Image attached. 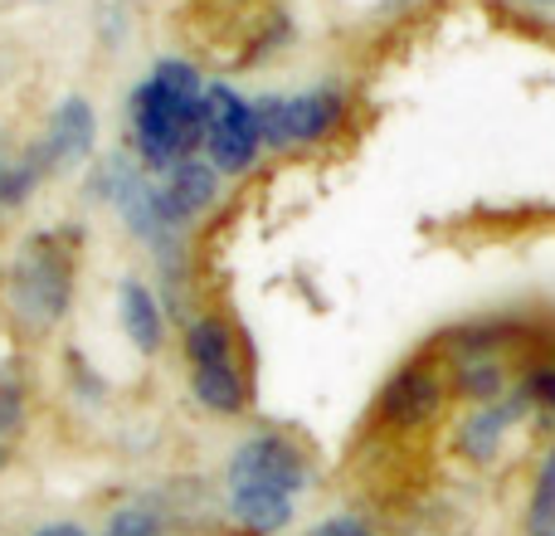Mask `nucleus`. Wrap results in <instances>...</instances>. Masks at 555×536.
<instances>
[{"mask_svg": "<svg viewBox=\"0 0 555 536\" xmlns=\"http://www.w3.org/2000/svg\"><path fill=\"white\" fill-rule=\"evenodd\" d=\"M127 137L142 171L166 176L205 146V78L185 59H162L127 98Z\"/></svg>", "mask_w": 555, "mask_h": 536, "instance_id": "nucleus-1", "label": "nucleus"}, {"mask_svg": "<svg viewBox=\"0 0 555 536\" xmlns=\"http://www.w3.org/2000/svg\"><path fill=\"white\" fill-rule=\"evenodd\" d=\"M5 303L29 332L64 322L68 303H74V254L64 250L54 230L29 234L15 250V259L5 264Z\"/></svg>", "mask_w": 555, "mask_h": 536, "instance_id": "nucleus-2", "label": "nucleus"}, {"mask_svg": "<svg viewBox=\"0 0 555 536\" xmlns=\"http://www.w3.org/2000/svg\"><path fill=\"white\" fill-rule=\"evenodd\" d=\"M254 113H259L263 146L297 152V146H312L341 127L346 93L332 84L307 88V93H269V98H254Z\"/></svg>", "mask_w": 555, "mask_h": 536, "instance_id": "nucleus-3", "label": "nucleus"}, {"mask_svg": "<svg viewBox=\"0 0 555 536\" xmlns=\"http://www.w3.org/2000/svg\"><path fill=\"white\" fill-rule=\"evenodd\" d=\"M205 162L220 176H244L254 171L263 152L259 113L254 103L230 84H205Z\"/></svg>", "mask_w": 555, "mask_h": 536, "instance_id": "nucleus-4", "label": "nucleus"}, {"mask_svg": "<svg viewBox=\"0 0 555 536\" xmlns=\"http://www.w3.org/2000/svg\"><path fill=\"white\" fill-rule=\"evenodd\" d=\"M230 483H249V488H269L283 498H302L312 469H307L302 449L283 434H249L230 459Z\"/></svg>", "mask_w": 555, "mask_h": 536, "instance_id": "nucleus-5", "label": "nucleus"}, {"mask_svg": "<svg viewBox=\"0 0 555 536\" xmlns=\"http://www.w3.org/2000/svg\"><path fill=\"white\" fill-rule=\"evenodd\" d=\"M93 142H98L93 103L74 93V98H64V103L49 113L44 137L29 146V162H35L44 176H59V171H68V166L88 162V156H93Z\"/></svg>", "mask_w": 555, "mask_h": 536, "instance_id": "nucleus-6", "label": "nucleus"}, {"mask_svg": "<svg viewBox=\"0 0 555 536\" xmlns=\"http://www.w3.org/2000/svg\"><path fill=\"white\" fill-rule=\"evenodd\" d=\"M521 420H531V400H527V391L517 385V391H507L502 400H492V405H473V410L459 420L453 444H459V454L468 463H492L502 454L507 430L512 424H521Z\"/></svg>", "mask_w": 555, "mask_h": 536, "instance_id": "nucleus-7", "label": "nucleus"}, {"mask_svg": "<svg viewBox=\"0 0 555 536\" xmlns=\"http://www.w3.org/2000/svg\"><path fill=\"white\" fill-rule=\"evenodd\" d=\"M220 181H224V176L215 171L205 156H185V162H176L166 176H156V186H162L166 220H171L176 230L185 234L205 210H210L215 201H220Z\"/></svg>", "mask_w": 555, "mask_h": 536, "instance_id": "nucleus-8", "label": "nucleus"}, {"mask_svg": "<svg viewBox=\"0 0 555 536\" xmlns=\"http://www.w3.org/2000/svg\"><path fill=\"white\" fill-rule=\"evenodd\" d=\"M439 410H443V381L420 361L400 366L380 391V420L395 424V430H420Z\"/></svg>", "mask_w": 555, "mask_h": 536, "instance_id": "nucleus-9", "label": "nucleus"}, {"mask_svg": "<svg viewBox=\"0 0 555 536\" xmlns=\"http://www.w3.org/2000/svg\"><path fill=\"white\" fill-rule=\"evenodd\" d=\"M117 322H122V336L142 356H156L166 346V312L142 278H127V283L117 288Z\"/></svg>", "mask_w": 555, "mask_h": 536, "instance_id": "nucleus-10", "label": "nucleus"}, {"mask_svg": "<svg viewBox=\"0 0 555 536\" xmlns=\"http://www.w3.org/2000/svg\"><path fill=\"white\" fill-rule=\"evenodd\" d=\"M230 512H234V522L249 532H283L297 512V498H283V493H269V488H249V483H230Z\"/></svg>", "mask_w": 555, "mask_h": 536, "instance_id": "nucleus-11", "label": "nucleus"}, {"mask_svg": "<svg viewBox=\"0 0 555 536\" xmlns=\"http://www.w3.org/2000/svg\"><path fill=\"white\" fill-rule=\"evenodd\" d=\"M185 361L191 371H205V366H234V327L224 322L220 312H201L185 322Z\"/></svg>", "mask_w": 555, "mask_h": 536, "instance_id": "nucleus-12", "label": "nucleus"}, {"mask_svg": "<svg viewBox=\"0 0 555 536\" xmlns=\"http://www.w3.org/2000/svg\"><path fill=\"white\" fill-rule=\"evenodd\" d=\"M191 395L210 414H240L249 400V385L234 366H205V371H191Z\"/></svg>", "mask_w": 555, "mask_h": 536, "instance_id": "nucleus-13", "label": "nucleus"}, {"mask_svg": "<svg viewBox=\"0 0 555 536\" xmlns=\"http://www.w3.org/2000/svg\"><path fill=\"white\" fill-rule=\"evenodd\" d=\"M453 385H459L463 400L492 405L507 395V366H502L498 356H459V361H453Z\"/></svg>", "mask_w": 555, "mask_h": 536, "instance_id": "nucleus-14", "label": "nucleus"}, {"mask_svg": "<svg viewBox=\"0 0 555 536\" xmlns=\"http://www.w3.org/2000/svg\"><path fill=\"white\" fill-rule=\"evenodd\" d=\"M39 181H44V171L29 162V152L25 156H0V220H5L10 210H20V205L35 195Z\"/></svg>", "mask_w": 555, "mask_h": 536, "instance_id": "nucleus-15", "label": "nucleus"}, {"mask_svg": "<svg viewBox=\"0 0 555 536\" xmlns=\"http://www.w3.org/2000/svg\"><path fill=\"white\" fill-rule=\"evenodd\" d=\"M527 536H555V449L546 454L537 473V493H531V512H527Z\"/></svg>", "mask_w": 555, "mask_h": 536, "instance_id": "nucleus-16", "label": "nucleus"}, {"mask_svg": "<svg viewBox=\"0 0 555 536\" xmlns=\"http://www.w3.org/2000/svg\"><path fill=\"white\" fill-rule=\"evenodd\" d=\"M103 536H166V518L156 508H146V502H127V508H117L107 518Z\"/></svg>", "mask_w": 555, "mask_h": 536, "instance_id": "nucleus-17", "label": "nucleus"}, {"mask_svg": "<svg viewBox=\"0 0 555 536\" xmlns=\"http://www.w3.org/2000/svg\"><path fill=\"white\" fill-rule=\"evenodd\" d=\"M25 430V391L15 375H0V444H10Z\"/></svg>", "mask_w": 555, "mask_h": 536, "instance_id": "nucleus-18", "label": "nucleus"}, {"mask_svg": "<svg viewBox=\"0 0 555 536\" xmlns=\"http://www.w3.org/2000/svg\"><path fill=\"white\" fill-rule=\"evenodd\" d=\"M307 536H375L371 532V522H361V518H351V512H341V518H326V522H317Z\"/></svg>", "mask_w": 555, "mask_h": 536, "instance_id": "nucleus-19", "label": "nucleus"}, {"mask_svg": "<svg viewBox=\"0 0 555 536\" xmlns=\"http://www.w3.org/2000/svg\"><path fill=\"white\" fill-rule=\"evenodd\" d=\"M29 536H88L78 522H44V527H35Z\"/></svg>", "mask_w": 555, "mask_h": 536, "instance_id": "nucleus-20", "label": "nucleus"}, {"mask_svg": "<svg viewBox=\"0 0 555 536\" xmlns=\"http://www.w3.org/2000/svg\"><path fill=\"white\" fill-rule=\"evenodd\" d=\"M5 459H10V444H0V469H5Z\"/></svg>", "mask_w": 555, "mask_h": 536, "instance_id": "nucleus-21", "label": "nucleus"}, {"mask_svg": "<svg viewBox=\"0 0 555 536\" xmlns=\"http://www.w3.org/2000/svg\"><path fill=\"white\" fill-rule=\"evenodd\" d=\"M541 5H555V0H541Z\"/></svg>", "mask_w": 555, "mask_h": 536, "instance_id": "nucleus-22", "label": "nucleus"}]
</instances>
